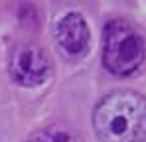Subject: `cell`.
I'll return each mask as SVG.
<instances>
[{
    "label": "cell",
    "instance_id": "4",
    "mask_svg": "<svg viewBox=\"0 0 146 142\" xmlns=\"http://www.w3.org/2000/svg\"><path fill=\"white\" fill-rule=\"evenodd\" d=\"M53 38L59 49L67 57H81L89 49V26L81 12H67L63 14L53 28Z\"/></svg>",
    "mask_w": 146,
    "mask_h": 142
},
{
    "label": "cell",
    "instance_id": "3",
    "mask_svg": "<svg viewBox=\"0 0 146 142\" xmlns=\"http://www.w3.org/2000/svg\"><path fill=\"white\" fill-rule=\"evenodd\" d=\"M8 73L20 87H38L51 75V59L40 44L20 42L10 51Z\"/></svg>",
    "mask_w": 146,
    "mask_h": 142
},
{
    "label": "cell",
    "instance_id": "1",
    "mask_svg": "<svg viewBox=\"0 0 146 142\" xmlns=\"http://www.w3.org/2000/svg\"><path fill=\"white\" fill-rule=\"evenodd\" d=\"M91 120L101 142H144L146 97L130 89L111 91L95 105Z\"/></svg>",
    "mask_w": 146,
    "mask_h": 142
},
{
    "label": "cell",
    "instance_id": "5",
    "mask_svg": "<svg viewBox=\"0 0 146 142\" xmlns=\"http://www.w3.org/2000/svg\"><path fill=\"white\" fill-rule=\"evenodd\" d=\"M26 142H83V138L69 124H49L32 132Z\"/></svg>",
    "mask_w": 146,
    "mask_h": 142
},
{
    "label": "cell",
    "instance_id": "2",
    "mask_svg": "<svg viewBox=\"0 0 146 142\" xmlns=\"http://www.w3.org/2000/svg\"><path fill=\"white\" fill-rule=\"evenodd\" d=\"M146 59L142 34L126 20H109L103 32V65L117 77H130Z\"/></svg>",
    "mask_w": 146,
    "mask_h": 142
}]
</instances>
